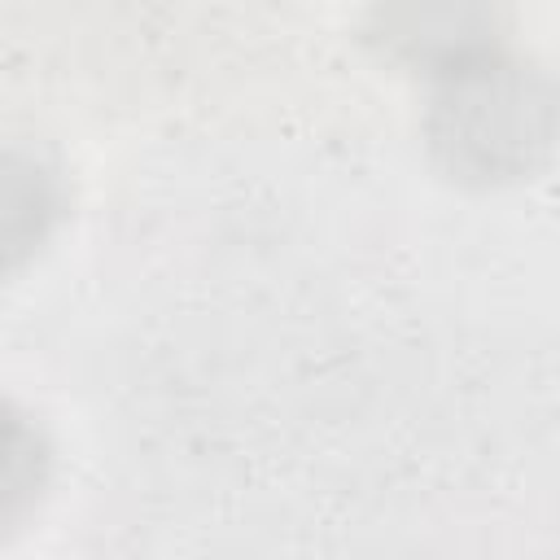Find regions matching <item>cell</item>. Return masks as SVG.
Masks as SVG:
<instances>
[{
    "label": "cell",
    "mask_w": 560,
    "mask_h": 560,
    "mask_svg": "<svg viewBox=\"0 0 560 560\" xmlns=\"http://www.w3.org/2000/svg\"><path fill=\"white\" fill-rule=\"evenodd\" d=\"M48 219H52L48 175L31 158L0 149V271L26 258L31 245H39Z\"/></svg>",
    "instance_id": "6da1fadb"
},
{
    "label": "cell",
    "mask_w": 560,
    "mask_h": 560,
    "mask_svg": "<svg viewBox=\"0 0 560 560\" xmlns=\"http://www.w3.org/2000/svg\"><path fill=\"white\" fill-rule=\"evenodd\" d=\"M39 464L44 451L35 429L9 407H0V516H9L18 503L31 499V490L39 486Z\"/></svg>",
    "instance_id": "7a4b0ae2"
}]
</instances>
